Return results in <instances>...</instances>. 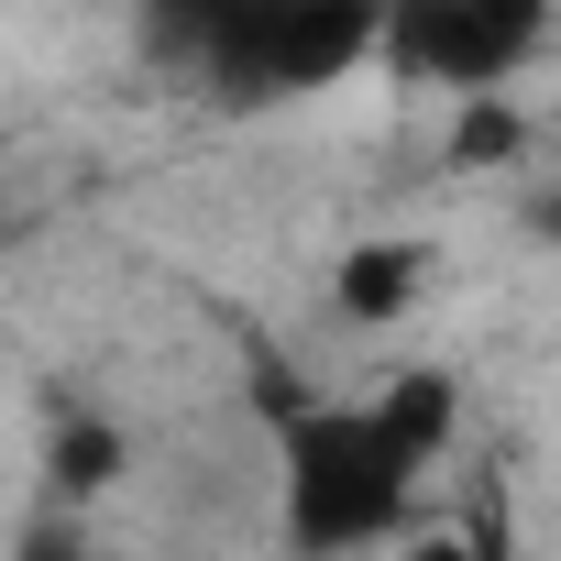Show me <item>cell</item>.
<instances>
[{
  "label": "cell",
  "mask_w": 561,
  "mask_h": 561,
  "mask_svg": "<svg viewBox=\"0 0 561 561\" xmlns=\"http://www.w3.org/2000/svg\"><path fill=\"white\" fill-rule=\"evenodd\" d=\"M275 506H287V550L298 561H342L408 528L419 473L386 451L364 397H309L298 419H275Z\"/></svg>",
  "instance_id": "6da1fadb"
},
{
  "label": "cell",
  "mask_w": 561,
  "mask_h": 561,
  "mask_svg": "<svg viewBox=\"0 0 561 561\" xmlns=\"http://www.w3.org/2000/svg\"><path fill=\"white\" fill-rule=\"evenodd\" d=\"M375 56H386V0H275L209 89L231 111H264V100H309V89L375 67Z\"/></svg>",
  "instance_id": "7a4b0ae2"
},
{
  "label": "cell",
  "mask_w": 561,
  "mask_h": 561,
  "mask_svg": "<svg viewBox=\"0 0 561 561\" xmlns=\"http://www.w3.org/2000/svg\"><path fill=\"white\" fill-rule=\"evenodd\" d=\"M364 408H375L386 451H397V462L430 484V462H440V451H451V430H462V375H440V364H408V375H386Z\"/></svg>",
  "instance_id": "3957f363"
},
{
  "label": "cell",
  "mask_w": 561,
  "mask_h": 561,
  "mask_svg": "<svg viewBox=\"0 0 561 561\" xmlns=\"http://www.w3.org/2000/svg\"><path fill=\"white\" fill-rule=\"evenodd\" d=\"M264 12H275V0H144L154 45H176V67H198V78H220Z\"/></svg>",
  "instance_id": "277c9868"
},
{
  "label": "cell",
  "mask_w": 561,
  "mask_h": 561,
  "mask_svg": "<svg viewBox=\"0 0 561 561\" xmlns=\"http://www.w3.org/2000/svg\"><path fill=\"white\" fill-rule=\"evenodd\" d=\"M550 12L561 0H462V56H473V89H506L539 45H550ZM462 89V100H473Z\"/></svg>",
  "instance_id": "5b68a950"
},
{
  "label": "cell",
  "mask_w": 561,
  "mask_h": 561,
  "mask_svg": "<svg viewBox=\"0 0 561 561\" xmlns=\"http://www.w3.org/2000/svg\"><path fill=\"white\" fill-rule=\"evenodd\" d=\"M122 462H133L122 419H56V430H45V495H56V506L111 495V484H122Z\"/></svg>",
  "instance_id": "8992f818"
},
{
  "label": "cell",
  "mask_w": 561,
  "mask_h": 561,
  "mask_svg": "<svg viewBox=\"0 0 561 561\" xmlns=\"http://www.w3.org/2000/svg\"><path fill=\"white\" fill-rule=\"evenodd\" d=\"M408 298H419V253H408V242H353L342 275H331V309H342L353 331H386Z\"/></svg>",
  "instance_id": "52a82bcc"
},
{
  "label": "cell",
  "mask_w": 561,
  "mask_h": 561,
  "mask_svg": "<svg viewBox=\"0 0 561 561\" xmlns=\"http://www.w3.org/2000/svg\"><path fill=\"white\" fill-rule=\"evenodd\" d=\"M528 154V111L506 100V89H473L462 111H451V144H440V165H462V176H495V165H517Z\"/></svg>",
  "instance_id": "ba28073f"
},
{
  "label": "cell",
  "mask_w": 561,
  "mask_h": 561,
  "mask_svg": "<svg viewBox=\"0 0 561 561\" xmlns=\"http://www.w3.org/2000/svg\"><path fill=\"white\" fill-rule=\"evenodd\" d=\"M408 561H484V539L462 517H440V528H408Z\"/></svg>",
  "instance_id": "9c48e42d"
},
{
  "label": "cell",
  "mask_w": 561,
  "mask_h": 561,
  "mask_svg": "<svg viewBox=\"0 0 561 561\" xmlns=\"http://www.w3.org/2000/svg\"><path fill=\"white\" fill-rule=\"evenodd\" d=\"M528 242H550V253H561V187H528Z\"/></svg>",
  "instance_id": "30bf717a"
},
{
  "label": "cell",
  "mask_w": 561,
  "mask_h": 561,
  "mask_svg": "<svg viewBox=\"0 0 561 561\" xmlns=\"http://www.w3.org/2000/svg\"><path fill=\"white\" fill-rule=\"evenodd\" d=\"M23 561H78V550H67L56 528H34V539H23Z\"/></svg>",
  "instance_id": "8fae6325"
}]
</instances>
